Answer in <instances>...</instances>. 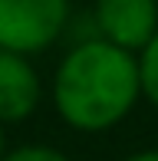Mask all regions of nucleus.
Here are the masks:
<instances>
[{
    "instance_id": "obj_2",
    "label": "nucleus",
    "mask_w": 158,
    "mask_h": 161,
    "mask_svg": "<svg viewBox=\"0 0 158 161\" xmlns=\"http://www.w3.org/2000/svg\"><path fill=\"white\" fill-rule=\"evenodd\" d=\"M69 20V0H0V49L30 56L46 49Z\"/></svg>"
},
{
    "instance_id": "obj_4",
    "label": "nucleus",
    "mask_w": 158,
    "mask_h": 161,
    "mask_svg": "<svg viewBox=\"0 0 158 161\" xmlns=\"http://www.w3.org/2000/svg\"><path fill=\"white\" fill-rule=\"evenodd\" d=\"M40 102V76L30 59L0 49V122H20L33 115Z\"/></svg>"
},
{
    "instance_id": "obj_8",
    "label": "nucleus",
    "mask_w": 158,
    "mask_h": 161,
    "mask_svg": "<svg viewBox=\"0 0 158 161\" xmlns=\"http://www.w3.org/2000/svg\"><path fill=\"white\" fill-rule=\"evenodd\" d=\"M0 155H3V131H0Z\"/></svg>"
},
{
    "instance_id": "obj_6",
    "label": "nucleus",
    "mask_w": 158,
    "mask_h": 161,
    "mask_svg": "<svg viewBox=\"0 0 158 161\" xmlns=\"http://www.w3.org/2000/svg\"><path fill=\"white\" fill-rule=\"evenodd\" d=\"M0 161H69V158L56 148H46V145H23V148L3 155Z\"/></svg>"
},
{
    "instance_id": "obj_5",
    "label": "nucleus",
    "mask_w": 158,
    "mask_h": 161,
    "mask_svg": "<svg viewBox=\"0 0 158 161\" xmlns=\"http://www.w3.org/2000/svg\"><path fill=\"white\" fill-rule=\"evenodd\" d=\"M138 82L142 92L158 105V33L138 49Z\"/></svg>"
},
{
    "instance_id": "obj_1",
    "label": "nucleus",
    "mask_w": 158,
    "mask_h": 161,
    "mask_svg": "<svg viewBox=\"0 0 158 161\" xmlns=\"http://www.w3.org/2000/svg\"><path fill=\"white\" fill-rule=\"evenodd\" d=\"M142 96L138 59L105 40H82L56 69L53 99L59 115L79 131L112 128Z\"/></svg>"
},
{
    "instance_id": "obj_3",
    "label": "nucleus",
    "mask_w": 158,
    "mask_h": 161,
    "mask_svg": "<svg viewBox=\"0 0 158 161\" xmlns=\"http://www.w3.org/2000/svg\"><path fill=\"white\" fill-rule=\"evenodd\" d=\"M92 26L99 40L135 53L158 33V0H96Z\"/></svg>"
},
{
    "instance_id": "obj_7",
    "label": "nucleus",
    "mask_w": 158,
    "mask_h": 161,
    "mask_svg": "<svg viewBox=\"0 0 158 161\" xmlns=\"http://www.w3.org/2000/svg\"><path fill=\"white\" fill-rule=\"evenodd\" d=\"M125 161H158V151H138V155H132Z\"/></svg>"
}]
</instances>
